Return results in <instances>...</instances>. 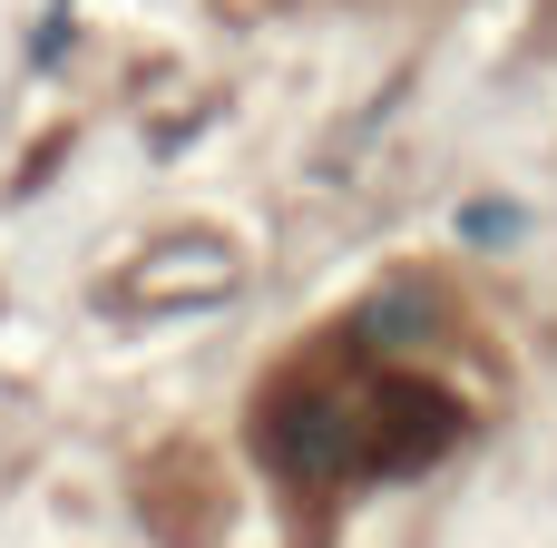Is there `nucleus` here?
<instances>
[{
    "label": "nucleus",
    "instance_id": "f03ea898",
    "mask_svg": "<svg viewBox=\"0 0 557 548\" xmlns=\"http://www.w3.org/2000/svg\"><path fill=\"white\" fill-rule=\"evenodd\" d=\"M245 10H294V0H245Z\"/></svg>",
    "mask_w": 557,
    "mask_h": 548
},
{
    "label": "nucleus",
    "instance_id": "f257e3e1",
    "mask_svg": "<svg viewBox=\"0 0 557 548\" xmlns=\"http://www.w3.org/2000/svg\"><path fill=\"white\" fill-rule=\"evenodd\" d=\"M245 441L294 500V520H333L382 480H411L470 441V392L450 363L401 333L392 304H362L323 333H304L245 402Z\"/></svg>",
    "mask_w": 557,
    "mask_h": 548
}]
</instances>
